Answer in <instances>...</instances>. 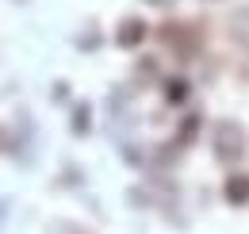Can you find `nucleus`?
Returning a JSON list of instances; mask_svg holds the SVG:
<instances>
[{
	"label": "nucleus",
	"instance_id": "1",
	"mask_svg": "<svg viewBox=\"0 0 249 234\" xmlns=\"http://www.w3.org/2000/svg\"><path fill=\"white\" fill-rule=\"evenodd\" d=\"M242 154H246V135H242V127L230 123V119H222L215 127V157L222 165H234V161H242Z\"/></svg>",
	"mask_w": 249,
	"mask_h": 234
},
{
	"label": "nucleus",
	"instance_id": "2",
	"mask_svg": "<svg viewBox=\"0 0 249 234\" xmlns=\"http://www.w3.org/2000/svg\"><path fill=\"white\" fill-rule=\"evenodd\" d=\"M142 39H146V23L138 20V16H126L119 31H115V46L119 50H134V46H142Z\"/></svg>",
	"mask_w": 249,
	"mask_h": 234
},
{
	"label": "nucleus",
	"instance_id": "3",
	"mask_svg": "<svg viewBox=\"0 0 249 234\" xmlns=\"http://www.w3.org/2000/svg\"><path fill=\"white\" fill-rule=\"evenodd\" d=\"M222 196H226L234 207H246L249 204V176L246 173H230L226 184H222Z\"/></svg>",
	"mask_w": 249,
	"mask_h": 234
},
{
	"label": "nucleus",
	"instance_id": "4",
	"mask_svg": "<svg viewBox=\"0 0 249 234\" xmlns=\"http://www.w3.org/2000/svg\"><path fill=\"white\" fill-rule=\"evenodd\" d=\"M188 96H192V85H188L184 77H169L165 81V100L169 104H184Z\"/></svg>",
	"mask_w": 249,
	"mask_h": 234
},
{
	"label": "nucleus",
	"instance_id": "5",
	"mask_svg": "<svg viewBox=\"0 0 249 234\" xmlns=\"http://www.w3.org/2000/svg\"><path fill=\"white\" fill-rule=\"evenodd\" d=\"M92 108H89V104H81V108H77V116H73V135H89V127H92Z\"/></svg>",
	"mask_w": 249,
	"mask_h": 234
},
{
	"label": "nucleus",
	"instance_id": "6",
	"mask_svg": "<svg viewBox=\"0 0 249 234\" xmlns=\"http://www.w3.org/2000/svg\"><path fill=\"white\" fill-rule=\"evenodd\" d=\"M196 127H199V116H188V123L180 127V142H192V138H196Z\"/></svg>",
	"mask_w": 249,
	"mask_h": 234
}]
</instances>
